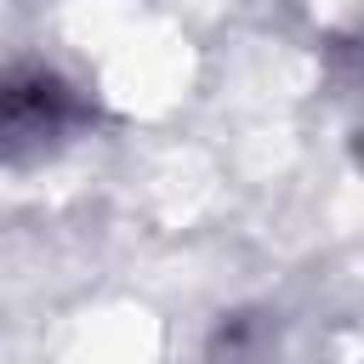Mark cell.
<instances>
[{
	"label": "cell",
	"instance_id": "1",
	"mask_svg": "<svg viewBox=\"0 0 364 364\" xmlns=\"http://www.w3.org/2000/svg\"><path fill=\"white\" fill-rule=\"evenodd\" d=\"M80 125H85V97L74 80H63L46 63L0 68V159L6 165L57 154Z\"/></svg>",
	"mask_w": 364,
	"mask_h": 364
},
{
	"label": "cell",
	"instance_id": "2",
	"mask_svg": "<svg viewBox=\"0 0 364 364\" xmlns=\"http://www.w3.org/2000/svg\"><path fill=\"white\" fill-rule=\"evenodd\" d=\"M210 364H273V336H267V324H256V318H228V324L216 330Z\"/></svg>",
	"mask_w": 364,
	"mask_h": 364
}]
</instances>
